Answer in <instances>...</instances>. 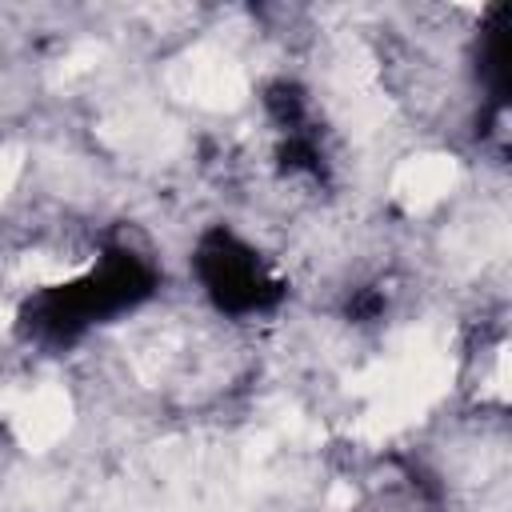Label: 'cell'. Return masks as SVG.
Returning <instances> with one entry per match:
<instances>
[{"mask_svg": "<svg viewBox=\"0 0 512 512\" xmlns=\"http://www.w3.org/2000/svg\"><path fill=\"white\" fill-rule=\"evenodd\" d=\"M196 276L204 296L232 316H248L268 308L280 296V284L268 276L256 248L236 240L232 232H208L196 248Z\"/></svg>", "mask_w": 512, "mask_h": 512, "instance_id": "1", "label": "cell"}]
</instances>
